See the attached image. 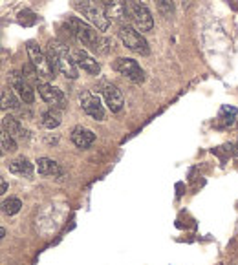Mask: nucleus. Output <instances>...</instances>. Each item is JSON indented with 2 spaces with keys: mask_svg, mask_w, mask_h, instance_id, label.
Masks as SVG:
<instances>
[{
  "mask_svg": "<svg viewBox=\"0 0 238 265\" xmlns=\"http://www.w3.org/2000/svg\"><path fill=\"white\" fill-rule=\"evenodd\" d=\"M66 26H68V31H70L83 46H86V48L92 49V51L108 53L110 49H112L110 40L105 39V37H101L99 31H95L92 26L83 22L81 19H77V17H68Z\"/></svg>",
  "mask_w": 238,
  "mask_h": 265,
  "instance_id": "obj_1",
  "label": "nucleus"
},
{
  "mask_svg": "<svg viewBox=\"0 0 238 265\" xmlns=\"http://www.w3.org/2000/svg\"><path fill=\"white\" fill-rule=\"evenodd\" d=\"M48 59L52 64L53 72H61L62 75H66L68 79H77V64L70 49L66 48V44H62L61 40L53 39L48 42Z\"/></svg>",
  "mask_w": 238,
  "mask_h": 265,
  "instance_id": "obj_2",
  "label": "nucleus"
},
{
  "mask_svg": "<svg viewBox=\"0 0 238 265\" xmlns=\"http://www.w3.org/2000/svg\"><path fill=\"white\" fill-rule=\"evenodd\" d=\"M71 6L77 13H81L88 22H92L97 31H106L110 28L108 15L101 6L95 4L94 0H71Z\"/></svg>",
  "mask_w": 238,
  "mask_h": 265,
  "instance_id": "obj_3",
  "label": "nucleus"
},
{
  "mask_svg": "<svg viewBox=\"0 0 238 265\" xmlns=\"http://www.w3.org/2000/svg\"><path fill=\"white\" fill-rule=\"evenodd\" d=\"M26 49H28V57L29 61H31V64L35 66V70L38 72V75L43 79H55L57 77V73L53 72L52 64H50V59H48V53H44L43 49H41V46L35 42H31L29 40L28 46H26Z\"/></svg>",
  "mask_w": 238,
  "mask_h": 265,
  "instance_id": "obj_4",
  "label": "nucleus"
},
{
  "mask_svg": "<svg viewBox=\"0 0 238 265\" xmlns=\"http://www.w3.org/2000/svg\"><path fill=\"white\" fill-rule=\"evenodd\" d=\"M119 39H121L125 48H129L130 51L139 53V55H148L150 53V48H148V42L145 40V37L139 31H136L132 26H121L119 28Z\"/></svg>",
  "mask_w": 238,
  "mask_h": 265,
  "instance_id": "obj_5",
  "label": "nucleus"
},
{
  "mask_svg": "<svg viewBox=\"0 0 238 265\" xmlns=\"http://www.w3.org/2000/svg\"><path fill=\"white\" fill-rule=\"evenodd\" d=\"M8 81H10V84H11V90L19 95V99L24 102V104H33L35 92H33V88H31V84L26 81L22 72L11 70V72L8 73Z\"/></svg>",
  "mask_w": 238,
  "mask_h": 265,
  "instance_id": "obj_6",
  "label": "nucleus"
},
{
  "mask_svg": "<svg viewBox=\"0 0 238 265\" xmlns=\"http://www.w3.org/2000/svg\"><path fill=\"white\" fill-rule=\"evenodd\" d=\"M101 8L105 10V13L108 15L110 20H115L121 26H127L132 19L130 10L125 0H99Z\"/></svg>",
  "mask_w": 238,
  "mask_h": 265,
  "instance_id": "obj_7",
  "label": "nucleus"
},
{
  "mask_svg": "<svg viewBox=\"0 0 238 265\" xmlns=\"http://www.w3.org/2000/svg\"><path fill=\"white\" fill-rule=\"evenodd\" d=\"M129 10H130V15H132V20L136 22V26H138V29H141V31H150V29L154 28L152 13L148 11V8L143 4L141 0H130Z\"/></svg>",
  "mask_w": 238,
  "mask_h": 265,
  "instance_id": "obj_8",
  "label": "nucleus"
},
{
  "mask_svg": "<svg viewBox=\"0 0 238 265\" xmlns=\"http://www.w3.org/2000/svg\"><path fill=\"white\" fill-rule=\"evenodd\" d=\"M114 70L119 72L121 75H125L127 79H130L136 84H141L145 81V73H143L141 66H139L134 59H127V57H119L114 61Z\"/></svg>",
  "mask_w": 238,
  "mask_h": 265,
  "instance_id": "obj_9",
  "label": "nucleus"
},
{
  "mask_svg": "<svg viewBox=\"0 0 238 265\" xmlns=\"http://www.w3.org/2000/svg\"><path fill=\"white\" fill-rule=\"evenodd\" d=\"M79 102H81V108L85 110V114L92 117L95 121H105V108L101 104L99 97L94 95L88 90H83L79 93Z\"/></svg>",
  "mask_w": 238,
  "mask_h": 265,
  "instance_id": "obj_10",
  "label": "nucleus"
},
{
  "mask_svg": "<svg viewBox=\"0 0 238 265\" xmlns=\"http://www.w3.org/2000/svg\"><path fill=\"white\" fill-rule=\"evenodd\" d=\"M37 88L41 97H43L52 108H57V110H64V108H66V97H64V93H62L59 88L52 86V84H48V82L44 81L41 82Z\"/></svg>",
  "mask_w": 238,
  "mask_h": 265,
  "instance_id": "obj_11",
  "label": "nucleus"
},
{
  "mask_svg": "<svg viewBox=\"0 0 238 265\" xmlns=\"http://www.w3.org/2000/svg\"><path fill=\"white\" fill-rule=\"evenodd\" d=\"M101 92H103V97H105V102L110 108V112L119 114V112L123 110L125 99H123V93L117 90V86L106 82V84H103V90H101Z\"/></svg>",
  "mask_w": 238,
  "mask_h": 265,
  "instance_id": "obj_12",
  "label": "nucleus"
},
{
  "mask_svg": "<svg viewBox=\"0 0 238 265\" xmlns=\"http://www.w3.org/2000/svg\"><path fill=\"white\" fill-rule=\"evenodd\" d=\"M73 59H75L77 66L83 68L85 72H88L90 75H99V72H101L99 63H97L92 55H88L85 49H77V51H73Z\"/></svg>",
  "mask_w": 238,
  "mask_h": 265,
  "instance_id": "obj_13",
  "label": "nucleus"
},
{
  "mask_svg": "<svg viewBox=\"0 0 238 265\" xmlns=\"http://www.w3.org/2000/svg\"><path fill=\"white\" fill-rule=\"evenodd\" d=\"M70 137H71V141H73V145L79 146V148H83V150L90 148L95 141V134L92 130H88V128H85V126H75V128L71 130Z\"/></svg>",
  "mask_w": 238,
  "mask_h": 265,
  "instance_id": "obj_14",
  "label": "nucleus"
},
{
  "mask_svg": "<svg viewBox=\"0 0 238 265\" xmlns=\"http://www.w3.org/2000/svg\"><path fill=\"white\" fill-rule=\"evenodd\" d=\"M2 130L8 132L15 139H26L28 137V130L19 123V119H15L13 116L2 117Z\"/></svg>",
  "mask_w": 238,
  "mask_h": 265,
  "instance_id": "obj_15",
  "label": "nucleus"
},
{
  "mask_svg": "<svg viewBox=\"0 0 238 265\" xmlns=\"http://www.w3.org/2000/svg\"><path fill=\"white\" fill-rule=\"evenodd\" d=\"M37 170L41 176H61L62 169L59 167L57 161H53L50 157H41L37 161Z\"/></svg>",
  "mask_w": 238,
  "mask_h": 265,
  "instance_id": "obj_16",
  "label": "nucleus"
},
{
  "mask_svg": "<svg viewBox=\"0 0 238 265\" xmlns=\"http://www.w3.org/2000/svg\"><path fill=\"white\" fill-rule=\"evenodd\" d=\"M10 170L13 174H19V176H31V172H33V165L29 163L26 157H17L13 159V161H10Z\"/></svg>",
  "mask_w": 238,
  "mask_h": 265,
  "instance_id": "obj_17",
  "label": "nucleus"
},
{
  "mask_svg": "<svg viewBox=\"0 0 238 265\" xmlns=\"http://www.w3.org/2000/svg\"><path fill=\"white\" fill-rule=\"evenodd\" d=\"M41 121H43V125L46 126V128H50V130H53V128H57L59 125H61V112L57 110V108H50V110H46L41 116Z\"/></svg>",
  "mask_w": 238,
  "mask_h": 265,
  "instance_id": "obj_18",
  "label": "nucleus"
},
{
  "mask_svg": "<svg viewBox=\"0 0 238 265\" xmlns=\"http://www.w3.org/2000/svg\"><path fill=\"white\" fill-rule=\"evenodd\" d=\"M2 110H20V101L10 88H2Z\"/></svg>",
  "mask_w": 238,
  "mask_h": 265,
  "instance_id": "obj_19",
  "label": "nucleus"
},
{
  "mask_svg": "<svg viewBox=\"0 0 238 265\" xmlns=\"http://www.w3.org/2000/svg\"><path fill=\"white\" fill-rule=\"evenodd\" d=\"M154 2H156L157 11H160L163 17L171 19L172 15H174V2H172V0H154Z\"/></svg>",
  "mask_w": 238,
  "mask_h": 265,
  "instance_id": "obj_20",
  "label": "nucleus"
},
{
  "mask_svg": "<svg viewBox=\"0 0 238 265\" xmlns=\"http://www.w3.org/2000/svg\"><path fill=\"white\" fill-rule=\"evenodd\" d=\"M0 141H2V150H4V152H15V150H17V141H15V137H11L8 132L2 130Z\"/></svg>",
  "mask_w": 238,
  "mask_h": 265,
  "instance_id": "obj_21",
  "label": "nucleus"
},
{
  "mask_svg": "<svg viewBox=\"0 0 238 265\" xmlns=\"http://www.w3.org/2000/svg\"><path fill=\"white\" fill-rule=\"evenodd\" d=\"M236 117V108L233 106H222V110H220V119L224 121L225 125H231Z\"/></svg>",
  "mask_w": 238,
  "mask_h": 265,
  "instance_id": "obj_22",
  "label": "nucleus"
},
{
  "mask_svg": "<svg viewBox=\"0 0 238 265\" xmlns=\"http://www.w3.org/2000/svg\"><path fill=\"white\" fill-rule=\"evenodd\" d=\"M20 207H22V203H20V199H17V198H11V199H8V201H4V212L8 214V216L17 214V212L20 210Z\"/></svg>",
  "mask_w": 238,
  "mask_h": 265,
  "instance_id": "obj_23",
  "label": "nucleus"
},
{
  "mask_svg": "<svg viewBox=\"0 0 238 265\" xmlns=\"http://www.w3.org/2000/svg\"><path fill=\"white\" fill-rule=\"evenodd\" d=\"M37 15L35 13H31V11H20L19 13V22L22 26H33V24H37Z\"/></svg>",
  "mask_w": 238,
  "mask_h": 265,
  "instance_id": "obj_24",
  "label": "nucleus"
},
{
  "mask_svg": "<svg viewBox=\"0 0 238 265\" xmlns=\"http://www.w3.org/2000/svg\"><path fill=\"white\" fill-rule=\"evenodd\" d=\"M8 192V183H6V179L2 178L0 179V194H6Z\"/></svg>",
  "mask_w": 238,
  "mask_h": 265,
  "instance_id": "obj_25",
  "label": "nucleus"
},
{
  "mask_svg": "<svg viewBox=\"0 0 238 265\" xmlns=\"http://www.w3.org/2000/svg\"><path fill=\"white\" fill-rule=\"evenodd\" d=\"M0 238H6V229H4V227L0 229Z\"/></svg>",
  "mask_w": 238,
  "mask_h": 265,
  "instance_id": "obj_26",
  "label": "nucleus"
},
{
  "mask_svg": "<svg viewBox=\"0 0 238 265\" xmlns=\"http://www.w3.org/2000/svg\"><path fill=\"white\" fill-rule=\"evenodd\" d=\"M234 154H238V141H236V152H234Z\"/></svg>",
  "mask_w": 238,
  "mask_h": 265,
  "instance_id": "obj_27",
  "label": "nucleus"
}]
</instances>
